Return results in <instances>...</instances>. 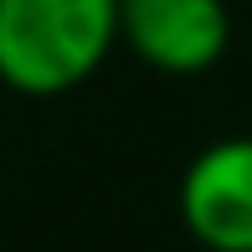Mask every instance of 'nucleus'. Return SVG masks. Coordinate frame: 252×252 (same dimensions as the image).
<instances>
[{
  "label": "nucleus",
  "instance_id": "1",
  "mask_svg": "<svg viewBox=\"0 0 252 252\" xmlns=\"http://www.w3.org/2000/svg\"><path fill=\"white\" fill-rule=\"evenodd\" d=\"M119 47V0H0V83L57 98Z\"/></svg>",
  "mask_w": 252,
  "mask_h": 252
},
{
  "label": "nucleus",
  "instance_id": "2",
  "mask_svg": "<svg viewBox=\"0 0 252 252\" xmlns=\"http://www.w3.org/2000/svg\"><path fill=\"white\" fill-rule=\"evenodd\" d=\"M119 41L165 77H196L232 47L226 0H119Z\"/></svg>",
  "mask_w": 252,
  "mask_h": 252
},
{
  "label": "nucleus",
  "instance_id": "3",
  "mask_svg": "<svg viewBox=\"0 0 252 252\" xmlns=\"http://www.w3.org/2000/svg\"><path fill=\"white\" fill-rule=\"evenodd\" d=\"M180 221L206 252H252V134L216 139L186 165Z\"/></svg>",
  "mask_w": 252,
  "mask_h": 252
}]
</instances>
